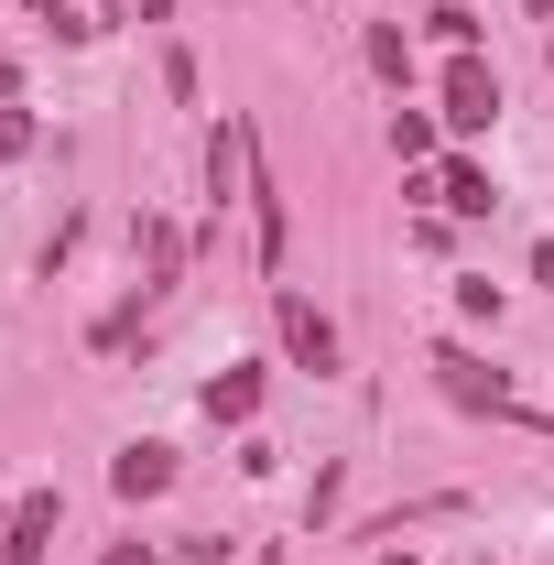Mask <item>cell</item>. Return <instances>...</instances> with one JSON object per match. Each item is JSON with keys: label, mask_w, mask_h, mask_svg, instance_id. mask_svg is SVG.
I'll use <instances>...</instances> for the list:
<instances>
[{"label": "cell", "mask_w": 554, "mask_h": 565, "mask_svg": "<svg viewBox=\"0 0 554 565\" xmlns=\"http://www.w3.org/2000/svg\"><path fill=\"white\" fill-rule=\"evenodd\" d=\"M370 66H381V76H392V87H403V76H414V44H403V33L381 22V33H370Z\"/></svg>", "instance_id": "30bf717a"}, {"label": "cell", "mask_w": 554, "mask_h": 565, "mask_svg": "<svg viewBox=\"0 0 554 565\" xmlns=\"http://www.w3.org/2000/svg\"><path fill=\"white\" fill-rule=\"evenodd\" d=\"M98 565H152V555H141V544H109V555H98Z\"/></svg>", "instance_id": "5bb4252c"}, {"label": "cell", "mask_w": 554, "mask_h": 565, "mask_svg": "<svg viewBox=\"0 0 554 565\" xmlns=\"http://www.w3.org/2000/svg\"><path fill=\"white\" fill-rule=\"evenodd\" d=\"M381 565H414V555H381Z\"/></svg>", "instance_id": "e0dca14e"}, {"label": "cell", "mask_w": 554, "mask_h": 565, "mask_svg": "<svg viewBox=\"0 0 554 565\" xmlns=\"http://www.w3.org/2000/svg\"><path fill=\"white\" fill-rule=\"evenodd\" d=\"M0 109H11V55H0Z\"/></svg>", "instance_id": "2e32d148"}, {"label": "cell", "mask_w": 554, "mask_h": 565, "mask_svg": "<svg viewBox=\"0 0 554 565\" xmlns=\"http://www.w3.org/2000/svg\"><path fill=\"white\" fill-rule=\"evenodd\" d=\"M392 152H403V163H424V152H435V120H424V109H403V120H392Z\"/></svg>", "instance_id": "8fae6325"}, {"label": "cell", "mask_w": 554, "mask_h": 565, "mask_svg": "<svg viewBox=\"0 0 554 565\" xmlns=\"http://www.w3.org/2000/svg\"><path fill=\"white\" fill-rule=\"evenodd\" d=\"M174 262H185V239H174V228H163V217H152V228H141V294H163V282H174Z\"/></svg>", "instance_id": "ba28073f"}, {"label": "cell", "mask_w": 554, "mask_h": 565, "mask_svg": "<svg viewBox=\"0 0 554 565\" xmlns=\"http://www.w3.org/2000/svg\"><path fill=\"white\" fill-rule=\"evenodd\" d=\"M273 327H283V349L305 359V370H316V381H327V370H338V327H327V316H316V305H305V294H273Z\"/></svg>", "instance_id": "7a4b0ae2"}, {"label": "cell", "mask_w": 554, "mask_h": 565, "mask_svg": "<svg viewBox=\"0 0 554 565\" xmlns=\"http://www.w3.org/2000/svg\"><path fill=\"white\" fill-rule=\"evenodd\" d=\"M424 22H435V44H457V55H468V44H479V11H457V0H435V11H424Z\"/></svg>", "instance_id": "9c48e42d"}, {"label": "cell", "mask_w": 554, "mask_h": 565, "mask_svg": "<svg viewBox=\"0 0 554 565\" xmlns=\"http://www.w3.org/2000/svg\"><path fill=\"white\" fill-rule=\"evenodd\" d=\"M141 22H174V0H141Z\"/></svg>", "instance_id": "9a60e30c"}, {"label": "cell", "mask_w": 554, "mask_h": 565, "mask_svg": "<svg viewBox=\"0 0 554 565\" xmlns=\"http://www.w3.org/2000/svg\"><path fill=\"white\" fill-rule=\"evenodd\" d=\"M109 490H120V500H152V490H174V446H163V435H141V446H120Z\"/></svg>", "instance_id": "277c9868"}, {"label": "cell", "mask_w": 554, "mask_h": 565, "mask_svg": "<svg viewBox=\"0 0 554 565\" xmlns=\"http://www.w3.org/2000/svg\"><path fill=\"white\" fill-rule=\"evenodd\" d=\"M207 414L217 424H251V414H262V370H217V381H207Z\"/></svg>", "instance_id": "8992f818"}, {"label": "cell", "mask_w": 554, "mask_h": 565, "mask_svg": "<svg viewBox=\"0 0 554 565\" xmlns=\"http://www.w3.org/2000/svg\"><path fill=\"white\" fill-rule=\"evenodd\" d=\"M435 381H446V403H468V414H522V392H511L479 349H457V338L435 349Z\"/></svg>", "instance_id": "6da1fadb"}, {"label": "cell", "mask_w": 554, "mask_h": 565, "mask_svg": "<svg viewBox=\"0 0 554 565\" xmlns=\"http://www.w3.org/2000/svg\"><path fill=\"white\" fill-rule=\"evenodd\" d=\"M533 282H554V239H533Z\"/></svg>", "instance_id": "4fadbf2b"}, {"label": "cell", "mask_w": 554, "mask_h": 565, "mask_svg": "<svg viewBox=\"0 0 554 565\" xmlns=\"http://www.w3.org/2000/svg\"><path fill=\"white\" fill-rule=\"evenodd\" d=\"M44 544H55V490H33L22 511H11V533H0V565H44Z\"/></svg>", "instance_id": "5b68a950"}, {"label": "cell", "mask_w": 554, "mask_h": 565, "mask_svg": "<svg viewBox=\"0 0 554 565\" xmlns=\"http://www.w3.org/2000/svg\"><path fill=\"white\" fill-rule=\"evenodd\" d=\"M22 152H33V120H22V109H0V163H22Z\"/></svg>", "instance_id": "7c38bea8"}, {"label": "cell", "mask_w": 554, "mask_h": 565, "mask_svg": "<svg viewBox=\"0 0 554 565\" xmlns=\"http://www.w3.org/2000/svg\"><path fill=\"white\" fill-rule=\"evenodd\" d=\"M489 120H500V76L479 55H457L446 66V131H489Z\"/></svg>", "instance_id": "3957f363"}, {"label": "cell", "mask_w": 554, "mask_h": 565, "mask_svg": "<svg viewBox=\"0 0 554 565\" xmlns=\"http://www.w3.org/2000/svg\"><path fill=\"white\" fill-rule=\"evenodd\" d=\"M435 207H457V217H489L500 196H489V174H479V163H446V174H435Z\"/></svg>", "instance_id": "52a82bcc"}]
</instances>
